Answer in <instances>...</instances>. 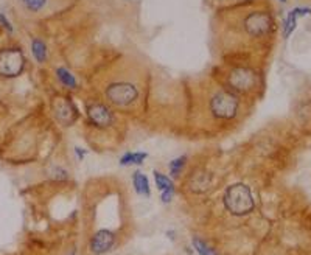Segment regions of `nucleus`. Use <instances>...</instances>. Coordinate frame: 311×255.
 Instances as JSON below:
<instances>
[{"mask_svg": "<svg viewBox=\"0 0 311 255\" xmlns=\"http://www.w3.org/2000/svg\"><path fill=\"white\" fill-rule=\"evenodd\" d=\"M24 67V56L21 50L11 48L0 55V75L4 76H16L21 73Z\"/></svg>", "mask_w": 311, "mask_h": 255, "instance_id": "4", "label": "nucleus"}, {"mask_svg": "<svg viewBox=\"0 0 311 255\" xmlns=\"http://www.w3.org/2000/svg\"><path fill=\"white\" fill-rule=\"evenodd\" d=\"M132 182H134V188L139 194H143V196H149L151 194V188H149V181L148 178L140 173V171H135L134 176H132Z\"/></svg>", "mask_w": 311, "mask_h": 255, "instance_id": "8", "label": "nucleus"}, {"mask_svg": "<svg viewBox=\"0 0 311 255\" xmlns=\"http://www.w3.org/2000/svg\"><path fill=\"white\" fill-rule=\"evenodd\" d=\"M232 83L235 87H244V86H249L254 83V76L250 72L247 70H235L234 75H232Z\"/></svg>", "mask_w": 311, "mask_h": 255, "instance_id": "10", "label": "nucleus"}, {"mask_svg": "<svg viewBox=\"0 0 311 255\" xmlns=\"http://www.w3.org/2000/svg\"><path fill=\"white\" fill-rule=\"evenodd\" d=\"M210 111L217 119L232 120L238 112V98L229 92H218L210 100Z\"/></svg>", "mask_w": 311, "mask_h": 255, "instance_id": "2", "label": "nucleus"}, {"mask_svg": "<svg viewBox=\"0 0 311 255\" xmlns=\"http://www.w3.org/2000/svg\"><path fill=\"white\" fill-rule=\"evenodd\" d=\"M75 152H76V156H78V159H80V161H83V159H84V156H86V149L75 148Z\"/></svg>", "mask_w": 311, "mask_h": 255, "instance_id": "20", "label": "nucleus"}, {"mask_svg": "<svg viewBox=\"0 0 311 255\" xmlns=\"http://www.w3.org/2000/svg\"><path fill=\"white\" fill-rule=\"evenodd\" d=\"M296 27H297V14L294 13V10L286 16V21H285V33H283V36H285V39H288L291 34H293V31L296 30Z\"/></svg>", "mask_w": 311, "mask_h": 255, "instance_id": "15", "label": "nucleus"}, {"mask_svg": "<svg viewBox=\"0 0 311 255\" xmlns=\"http://www.w3.org/2000/svg\"><path fill=\"white\" fill-rule=\"evenodd\" d=\"M223 201H224V207L235 217L247 215L255 207V201H254L250 188L241 182L230 185L226 190Z\"/></svg>", "mask_w": 311, "mask_h": 255, "instance_id": "1", "label": "nucleus"}, {"mask_svg": "<svg viewBox=\"0 0 311 255\" xmlns=\"http://www.w3.org/2000/svg\"><path fill=\"white\" fill-rule=\"evenodd\" d=\"M173 196H174V190H167V191L162 193V201L164 202H170L173 199Z\"/></svg>", "mask_w": 311, "mask_h": 255, "instance_id": "19", "label": "nucleus"}, {"mask_svg": "<svg viewBox=\"0 0 311 255\" xmlns=\"http://www.w3.org/2000/svg\"><path fill=\"white\" fill-rule=\"evenodd\" d=\"M193 246L199 255H217V250H213L210 246H207L202 240H199L196 237L193 238Z\"/></svg>", "mask_w": 311, "mask_h": 255, "instance_id": "16", "label": "nucleus"}, {"mask_svg": "<svg viewBox=\"0 0 311 255\" xmlns=\"http://www.w3.org/2000/svg\"><path fill=\"white\" fill-rule=\"evenodd\" d=\"M106 96L115 106H129L139 96V90L131 83H112L106 87Z\"/></svg>", "mask_w": 311, "mask_h": 255, "instance_id": "3", "label": "nucleus"}, {"mask_svg": "<svg viewBox=\"0 0 311 255\" xmlns=\"http://www.w3.org/2000/svg\"><path fill=\"white\" fill-rule=\"evenodd\" d=\"M31 52L37 63H44L47 60V45L41 39H33L31 42Z\"/></svg>", "mask_w": 311, "mask_h": 255, "instance_id": "11", "label": "nucleus"}, {"mask_svg": "<svg viewBox=\"0 0 311 255\" xmlns=\"http://www.w3.org/2000/svg\"><path fill=\"white\" fill-rule=\"evenodd\" d=\"M154 181H156V185H158V188H159L162 193L167 191V190H174L173 181H171L168 176L162 174L161 171H154Z\"/></svg>", "mask_w": 311, "mask_h": 255, "instance_id": "13", "label": "nucleus"}, {"mask_svg": "<svg viewBox=\"0 0 311 255\" xmlns=\"http://www.w3.org/2000/svg\"><path fill=\"white\" fill-rule=\"evenodd\" d=\"M280 2H283V4H285V2H286V0H280Z\"/></svg>", "mask_w": 311, "mask_h": 255, "instance_id": "21", "label": "nucleus"}, {"mask_svg": "<svg viewBox=\"0 0 311 255\" xmlns=\"http://www.w3.org/2000/svg\"><path fill=\"white\" fill-rule=\"evenodd\" d=\"M0 24H2V27H4L8 33H13V25L10 24V21H8L4 14H0Z\"/></svg>", "mask_w": 311, "mask_h": 255, "instance_id": "18", "label": "nucleus"}, {"mask_svg": "<svg viewBox=\"0 0 311 255\" xmlns=\"http://www.w3.org/2000/svg\"><path fill=\"white\" fill-rule=\"evenodd\" d=\"M56 76H58V80H60L66 87H69V89H76V86H78L76 78H75L67 69L58 67V69H56Z\"/></svg>", "mask_w": 311, "mask_h": 255, "instance_id": "12", "label": "nucleus"}, {"mask_svg": "<svg viewBox=\"0 0 311 255\" xmlns=\"http://www.w3.org/2000/svg\"><path fill=\"white\" fill-rule=\"evenodd\" d=\"M22 2L31 11H39L45 5V0H22Z\"/></svg>", "mask_w": 311, "mask_h": 255, "instance_id": "17", "label": "nucleus"}, {"mask_svg": "<svg viewBox=\"0 0 311 255\" xmlns=\"http://www.w3.org/2000/svg\"><path fill=\"white\" fill-rule=\"evenodd\" d=\"M87 115H89V120L95 126H98V128H109L114 123L112 112L106 106H103V105H92V106H89Z\"/></svg>", "mask_w": 311, "mask_h": 255, "instance_id": "6", "label": "nucleus"}, {"mask_svg": "<svg viewBox=\"0 0 311 255\" xmlns=\"http://www.w3.org/2000/svg\"><path fill=\"white\" fill-rule=\"evenodd\" d=\"M246 31L254 36H263L269 30V17L265 13H254L246 19Z\"/></svg>", "mask_w": 311, "mask_h": 255, "instance_id": "7", "label": "nucleus"}, {"mask_svg": "<svg viewBox=\"0 0 311 255\" xmlns=\"http://www.w3.org/2000/svg\"><path fill=\"white\" fill-rule=\"evenodd\" d=\"M185 164H187V156H181V158H178V159H173V161L168 164L170 174H171L173 178H178V176L181 174V171L184 170Z\"/></svg>", "mask_w": 311, "mask_h": 255, "instance_id": "14", "label": "nucleus"}, {"mask_svg": "<svg viewBox=\"0 0 311 255\" xmlns=\"http://www.w3.org/2000/svg\"><path fill=\"white\" fill-rule=\"evenodd\" d=\"M115 243V235L111 232V230H98L92 240H90V250L95 253V255H101V253H106L108 250L112 249Z\"/></svg>", "mask_w": 311, "mask_h": 255, "instance_id": "5", "label": "nucleus"}, {"mask_svg": "<svg viewBox=\"0 0 311 255\" xmlns=\"http://www.w3.org/2000/svg\"><path fill=\"white\" fill-rule=\"evenodd\" d=\"M148 158V152H126L125 156H122L120 159V165L126 167V165H142L145 162V159Z\"/></svg>", "mask_w": 311, "mask_h": 255, "instance_id": "9", "label": "nucleus"}]
</instances>
